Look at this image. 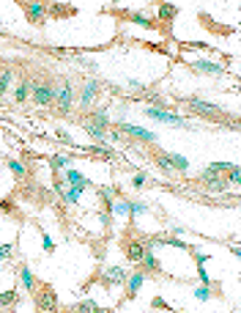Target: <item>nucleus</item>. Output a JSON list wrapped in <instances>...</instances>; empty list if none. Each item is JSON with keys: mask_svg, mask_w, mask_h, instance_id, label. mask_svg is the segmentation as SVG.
Instances as JSON below:
<instances>
[{"mask_svg": "<svg viewBox=\"0 0 241 313\" xmlns=\"http://www.w3.org/2000/svg\"><path fill=\"white\" fill-rule=\"evenodd\" d=\"M145 116L151 121H156V124H167V126H184V129H189V121L186 119H181V116H175V113H170V110H165V107H145Z\"/></svg>", "mask_w": 241, "mask_h": 313, "instance_id": "obj_1", "label": "nucleus"}, {"mask_svg": "<svg viewBox=\"0 0 241 313\" xmlns=\"http://www.w3.org/2000/svg\"><path fill=\"white\" fill-rule=\"evenodd\" d=\"M33 297H36L39 313H58V294L52 286H44L42 291H33Z\"/></svg>", "mask_w": 241, "mask_h": 313, "instance_id": "obj_2", "label": "nucleus"}, {"mask_svg": "<svg viewBox=\"0 0 241 313\" xmlns=\"http://www.w3.org/2000/svg\"><path fill=\"white\" fill-rule=\"evenodd\" d=\"M186 102V107L192 113H197V116H203V119H222L225 116V110L222 107H217V104H211V102H203V99H184Z\"/></svg>", "mask_w": 241, "mask_h": 313, "instance_id": "obj_3", "label": "nucleus"}, {"mask_svg": "<svg viewBox=\"0 0 241 313\" xmlns=\"http://www.w3.org/2000/svg\"><path fill=\"white\" fill-rule=\"evenodd\" d=\"M121 135H129V138H134V140H140V143H156V135L151 132V129H143V126H134V124H118L115 126Z\"/></svg>", "mask_w": 241, "mask_h": 313, "instance_id": "obj_4", "label": "nucleus"}, {"mask_svg": "<svg viewBox=\"0 0 241 313\" xmlns=\"http://www.w3.org/2000/svg\"><path fill=\"white\" fill-rule=\"evenodd\" d=\"M126 269L124 266H107V269L102 272V286L104 289H112V286H124L126 283Z\"/></svg>", "mask_w": 241, "mask_h": 313, "instance_id": "obj_5", "label": "nucleus"}, {"mask_svg": "<svg viewBox=\"0 0 241 313\" xmlns=\"http://www.w3.org/2000/svg\"><path fill=\"white\" fill-rule=\"evenodd\" d=\"M30 96H33V102L36 104H52L55 102V88H52V85L49 83H36L33 88H30Z\"/></svg>", "mask_w": 241, "mask_h": 313, "instance_id": "obj_6", "label": "nucleus"}, {"mask_svg": "<svg viewBox=\"0 0 241 313\" xmlns=\"http://www.w3.org/2000/svg\"><path fill=\"white\" fill-rule=\"evenodd\" d=\"M124 256L129 258V261H134V264H140L143 256H145L143 239H126V242H124Z\"/></svg>", "mask_w": 241, "mask_h": 313, "instance_id": "obj_7", "label": "nucleus"}, {"mask_svg": "<svg viewBox=\"0 0 241 313\" xmlns=\"http://www.w3.org/2000/svg\"><path fill=\"white\" fill-rule=\"evenodd\" d=\"M55 102H58V107H61V113L71 110V104H74V88H71V83H66L61 91H55Z\"/></svg>", "mask_w": 241, "mask_h": 313, "instance_id": "obj_8", "label": "nucleus"}, {"mask_svg": "<svg viewBox=\"0 0 241 313\" xmlns=\"http://www.w3.org/2000/svg\"><path fill=\"white\" fill-rule=\"evenodd\" d=\"M192 69H195V72H203V74H225V66H222V63L206 61V58H197V61H192Z\"/></svg>", "mask_w": 241, "mask_h": 313, "instance_id": "obj_9", "label": "nucleus"}, {"mask_svg": "<svg viewBox=\"0 0 241 313\" xmlns=\"http://www.w3.org/2000/svg\"><path fill=\"white\" fill-rule=\"evenodd\" d=\"M140 266H143V269H140L143 275H156V272H162V264H159V258H156V253H153V250H145Z\"/></svg>", "mask_w": 241, "mask_h": 313, "instance_id": "obj_10", "label": "nucleus"}, {"mask_svg": "<svg viewBox=\"0 0 241 313\" xmlns=\"http://www.w3.org/2000/svg\"><path fill=\"white\" fill-rule=\"evenodd\" d=\"M162 157H165V162H167L170 170H181V173L189 170V160H186L184 154H162Z\"/></svg>", "mask_w": 241, "mask_h": 313, "instance_id": "obj_11", "label": "nucleus"}, {"mask_svg": "<svg viewBox=\"0 0 241 313\" xmlns=\"http://www.w3.org/2000/svg\"><path fill=\"white\" fill-rule=\"evenodd\" d=\"M63 181H69V187H80L85 193V190L90 187V181L85 179L83 173H80V170H74V168H69V170H66V176H63Z\"/></svg>", "mask_w": 241, "mask_h": 313, "instance_id": "obj_12", "label": "nucleus"}, {"mask_svg": "<svg viewBox=\"0 0 241 313\" xmlns=\"http://www.w3.org/2000/svg\"><path fill=\"white\" fill-rule=\"evenodd\" d=\"M145 283V275H143V272H134V275H129V278H126V297H137V291H140V286H143Z\"/></svg>", "mask_w": 241, "mask_h": 313, "instance_id": "obj_13", "label": "nucleus"}, {"mask_svg": "<svg viewBox=\"0 0 241 313\" xmlns=\"http://www.w3.org/2000/svg\"><path fill=\"white\" fill-rule=\"evenodd\" d=\"M96 96H99V83H96V80H88V83L83 85V94H80V104H85V107H88V104L93 102Z\"/></svg>", "mask_w": 241, "mask_h": 313, "instance_id": "obj_14", "label": "nucleus"}, {"mask_svg": "<svg viewBox=\"0 0 241 313\" xmlns=\"http://www.w3.org/2000/svg\"><path fill=\"white\" fill-rule=\"evenodd\" d=\"M25 14L30 22H42L47 17V6L44 3H25Z\"/></svg>", "mask_w": 241, "mask_h": 313, "instance_id": "obj_15", "label": "nucleus"}, {"mask_svg": "<svg viewBox=\"0 0 241 313\" xmlns=\"http://www.w3.org/2000/svg\"><path fill=\"white\" fill-rule=\"evenodd\" d=\"M83 126H85V132L90 135V138L96 140L99 146H104V143H107V129H102V126H96V124H90V121H83Z\"/></svg>", "mask_w": 241, "mask_h": 313, "instance_id": "obj_16", "label": "nucleus"}, {"mask_svg": "<svg viewBox=\"0 0 241 313\" xmlns=\"http://www.w3.org/2000/svg\"><path fill=\"white\" fill-rule=\"evenodd\" d=\"M20 280H22V286H25V291H30V294H33V291H36V286H39L28 264H22V266H20Z\"/></svg>", "mask_w": 241, "mask_h": 313, "instance_id": "obj_17", "label": "nucleus"}, {"mask_svg": "<svg viewBox=\"0 0 241 313\" xmlns=\"http://www.w3.org/2000/svg\"><path fill=\"white\" fill-rule=\"evenodd\" d=\"M156 14H159V20H162V22H170V20L178 17V6H175V3H162Z\"/></svg>", "mask_w": 241, "mask_h": 313, "instance_id": "obj_18", "label": "nucleus"}, {"mask_svg": "<svg viewBox=\"0 0 241 313\" xmlns=\"http://www.w3.org/2000/svg\"><path fill=\"white\" fill-rule=\"evenodd\" d=\"M6 165H8V170L14 173L17 181H22L25 176H28V165H25V162H20V160H6Z\"/></svg>", "mask_w": 241, "mask_h": 313, "instance_id": "obj_19", "label": "nucleus"}, {"mask_svg": "<svg viewBox=\"0 0 241 313\" xmlns=\"http://www.w3.org/2000/svg\"><path fill=\"white\" fill-rule=\"evenodd\" d=\"M99 198H102L104 212L110 215V212H112V203H115V193H112V187H99Z\"/></svg>", "mask_w": 241, "mask_h": 313, "instance_id": "obj_20", "label": "nucleus"}, {"mask_svg": "<svg viewBox=\"0 0 241 313\" xmlns=\"http://www.w3.org/2000/svg\"><path fill=\"white\" fill-rule=\"evenodd\" d=\"M80 195H83V190H80V187H66V190L61 193V198H63V203H69V206H77Z\"/></svg>", "mask_w": 241, "mask_h": 313, "instance_id": "obj_21", "label": "nucleus"}, {"mask_svg": "<svg viewBox=\"0 0 241 313\" xmlns=\"http://www.w3.org/2000/svg\"><path fill=\"white\" fill-rule=\"evenodd\" d=\"M90 124H96V126H102V129H107V132H110V116H107V110L90 113Z\"/></svg>", "mask_w": 241, "mask_h": 313, "instance_id": "obj_22", "label": "nucleus"}, {"mask_svg": "<svg viewBox=\"0 0 241 313\" xmlns=\"http://www.w3.org/2000/svg\"><path fill=\"white\" fill-rule=\"evenodd\" d=\"M148 212H151V206H148L145 201H129V217L131 220H134L137 215H148Z\"/></svg>", "mask_w": 241, "mask_h": 313, "instance_id": "obj_23", "label": "nucleus"}, {"mask_svg": "<svg viewBox=\"0 0 241 313\" xmlns=\"http://www.w3.org/2000/svg\"><path fill=\"white\" fill-rule=\"evenodd\" d=\"M30 88H33V85H30L28 80H22V83L14 88V99H17V102H25V99H30Z\"/></svg>", "mask_w": 241, "mask_h": 313, "instance_id": "obj_24", "label": "nucleus"}, {"mask_svg": "<svg viewBox=\"0 0 241 313\" xmlns=\"http://www.w3.org/2000/svg\"><path fill=\"white\" fill-rule=\"evenodd\" d=\"M99 305L93 302V299H83V302H77L74 308H71V313H96Z\"/></svg>", "mask_w": 241, "mask_h": 313, "instance_id": "obj_25", "label": "nucleus"}, {"mask_svg": "<svg viewBox=\"0 0 241 313\" xmlns=\"http://www.w3.org/2000/svg\"><path fill=\"white\" fill-rule=\"evenodd\" d=\"M71 168V157H66V154H58V157H52V170H69Z\"/></svg>", "mask_w": 241, "mask_h": 313, "instance_id": "obj_26", "label": "nucleus"}, {"mask_svg": "<svg viewBox=\"0 0 241 313\" xmlns=\"http://www.w3.org/2000/svg\"><path fill=\"white\" fill-rule=\"evenodd\" d=\"M85 151H88V154H96V157H104V160H115L112 148H107V146H88Z\"/></svg>", "mask_w": 241, "mask_h": 313, "instance_id": "obj_27", "label": "nucleus"}, {"mask_svg": "<svg viewBox=\"0 0 241 313\" xmlns=\"http://www.w3.org/2000/svg\"><path fill=\"white\" fill-rule=\"evenodd\" d=\"M203 170H206V173H217V176H222V173H227V170H230V162H211V165H206Z\"/></svg>", "mask_w": 241, "mask_h": 313, "instance_id": "obj_28", "label": "nucleus"}, {"mask_svg": "<svg viewBox=\"0 0 241 313\" xmlns=\"http://www.w3.org/2000/svg\"><path fill=\"white\" fill-rule=\"evenodd\" d=\"M110 215L112 217H126V215H129V201H115V203H112Z\"/></svg>", "mask_w": 241, "mask_h": 313, "instance_id": "obj_29", "label": "nucleus"}, {"mask_svg": "<svg viewBox=\"0 0 241 313\" xmlns=\"http://www.w3.org/2000/svg\"><path fill=\"white\" fill-rule=\"evenodd\" d=\"M11 80H14V72H3V74H0V96H3V94H8Z\"/></svg>", "mask_w": 241, "mask_h": 313, "instance_id": "obj_30", "label": "nucleus"}, {"mask_svg": "<svg viewBox=\"0 0 241 313\" xmlns=\"http://www.w3.org/2000/svg\"><path fill=\"white\" fill-rule=\"evenodd\" d=\"M227 184H233V187H239L241 184V170H239V165H230V170H227Z\"/></svg>", "mask_w": 241, "mask_h": 313, "instance_id": "obj_31", "label": "nucleus"}, {"mask_svg": "<svg viewBox=\"0 0 241 313\" xmlns=\"http://www.w3.org/2000/svg\"><path fill=\"white\" fill-rule=\"evenodd\" d=\"M195 299H200V302H208V299H211V286H203V283H200L197 289H195Z\"/></svg>", "mask_w": 241, "mask_h": 313, "instance_id": "obj_32", "label": "nucleus"}, {"mask_svg": "<svg viewBox=\"0 0 241 313\" xmlns=\"http://www.w3.org/2000/svg\"><path fill=\"white\" fill-rule=\"evenodd\" d=\"M131 22H134V25H140V28H145V30L153 28V20H148L145 14H131Z\"/></svg>", "mask_w": 241, "mask_h": 313, "instance_id": "obj_33", "label": "nucleus"}, {"mask_svg": "<svg viewBox=\"0 0 241 313\" xmlns=\"http://www.w3.org/2000/svg\"><path fill=\"white\" fill-rule=\"evenodd\" d=\"M17 297H20L17 291H3V294H0V305H3V308H11L17 302Z\"/></svg>", "mask_w": 241, "mask_h": 313, "instance_id": "obj_34", "label": "nucleus"}, {"mask_svg": "<svg viewBox=\"0 0 241 313\" xmlns=\"http://www.w3.org/2000/svg\"><path fill=\"white\" fill-rule=\"evenodd\" d=\"M42 247H44V253H52V250H55V242H52V237H47V231L42 234Z\"/></svg>", "mask_w": 241, "mask_h": 313, "instance_id": "obj_35", "label": "nucleus"}, {"mask_svg": "<svg viewBox=\"0 0 241 313\" xmlns=\"http://www.w3.org/2000/svg\"><path fill=\"white\" fill-rule=\"evenodd\" d=\"M11 253H14V244H0V261H3V258H8Z\"/></svg>", "mask_w": 241, "mask_h": 313, "instance_id": "obj_36", "label": "nucleus"}, {"mask_svg": "<svg viewBox=\"0 0 241 313\" xmlns=\"http://www.w3.org/2000/svg\"><path fill=\"white\" fill-rule=\"evenodd\" d=\"M151 308H162V311H170V305H167L162 297H153V299H151Z\"/></svg>", "mask_w": 241, "mask_h": 313, "instance_id": "obj_37", "label": "nucleus"}, {"mask_svg": "<svg viewBox=\"0 0 241 313\" xmlns=\"http://www.w3.org/2000/svg\"><path fill=\"white\" fill-rule=\"evenodd\" d=\"M143 184H145V173H137L134 179H131V187H134V190H140Z\"/></svg>", "mask_w": 241, "mask_h": 313, "instance_id": "obj_38", "label": "nucleus"}, {"mask_svg": "<svg viewBox=\"0 0 241 313\" xmlns=\"http://www.w3.org/2000/svg\"><path fill=\"white\" fill-rule=\"evenodd\" d=\"M58 140H63V143H71V135L66 132V129H58Z\"/></svg>", "mask_w": 241, "mask_h": 313, "instance_id": "obj_39", "label": "nucleus"}, {"mask_svg": "<svg viewBox=\"0 0 241 313\" xmlns=\"http://www.w3.org/2000/svg\"><path fill=\"white\" fill-rule=\"evenodd\" d=\"M170 231H173V234H170V237H181V234H184V225H170Z\"/></svg>", "mask_w": 241, "mask_h": 313, "instance_id": "obj_40", "label": "nucleus"}, {"mask_svg": "<svg viewBox=\"0 0 241 313\" xmlns=\"http://www.w3.org/2000/svg\"><path fill=\"white\" fill-rule=\"evenodd\" d=\"M0 212H14V206H11V201H0Z\"/></svg>", "mask_w": 241, "mask_h": 313, "instance_id": "obj_41", "label": "nucleus"}, {"mask_svg": "<svg viewBox=\"0 0 241 313\" xmlns=\"http://www.w3.org/2000/svg\"><path fill=\"white\" fill-rule=\"evenodd\" d=\"M96 313H115V311H112V308H99Z\"/></svg>", "mask_w": 241, "mask_h": 313, "instance_id": "obj_42", "label": "nucleus"}, {"mask_svg": "<svg viewBox=\"0 0 241 313\" xmlns=\"http://www.w3.org/2000/svg\"><path fill=\"white\" fill-rule=\"evenodd\" d=\"M3 313H14V311H8V308H3Z\"/></svg>", "mask_w": 241, "mask_h": 313, "instance_id": "obj_43", "label": "nucleus"}, {"mask_svg": "<svg viewBox=\"0 0 241 313\" xmlns=\"http://www.w3.org/2000/svg\"><path fill=\"white\" fill-rule=\"evenodd\" d=\"M0 272H3V266H0Z\"/></svg>", "mask_w": 241, "mask_h": 313, "instance_id": "obj_44", "label": "nucleus"}]
</instances>
